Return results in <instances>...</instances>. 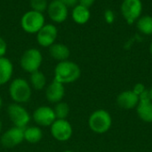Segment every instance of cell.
I'll list each match as a JSON object with an SVG mask.
<instances>
[{"label":"cell","instance_id":"obj_1","mask_svg":"<svg viewBox=\"0 0 152 152\" xmlns=\"http://www.w3.org/2000/svg\"><path fill=\"white\" fill-rule=\"evenodd\" d=\"M81 74L79 66L70 61L60 62L54 70V81L64 83H70L76 82Z\"/></svg>","mask_w":152,"mask_h":152},{"label":"cell","instance_id":"obj_2","mask_svg":"<svg viewBox=\"0 0 152 152\" xmlns=\"http://www.w3.org/2000/svg\"><path fill=\"white\" fill-rule=\"evenodd\" d=\"M88 125L90 129L96 133H107L112 125L111 116L106 110H96L90 116Z\"/></svg>","mask_w":152,"mask_h":152},{"label":"cell","instance_id":"obj_3","mask_svg":"<svg viewBox=\"0 0 152 152\" xmlns=\"http://www.w3.org/2000/svg\"><path fill=\"white\" fill-rule=\"evenodd\" d=\"M9 91L12 100L17 103H26L31 96V90L28 83L21 78H17L12 82Z\"/></svg>","mask_w":152,"mask_h":152},{"label":"cell","instance_id":"obj_4","mask_svg":"<svg viewBox=\"0 0 152 152\" xmlns=\"http://www.w3.org/2000/svg\"><path fill=\"white\" fill-rule=\"evenodd\" d=\"M20 24L26 32L37 33L45 25V17L43 13L31 10L24 13L21 18Z\"/></svg>","mask_w":152,"mask_h":152},{"label":"cell","instance_id":"obj_5","mask_svg":"<svg viewBox=\"0 0 152 152\" xmlns=\"http://www.w3.org/2000/svg\"><path fill=\"white\" fill-rule=\"evenodd\" d=\"M42 55L39 50L36 48H30L24 52L20 59L21 67L28 73H34L38 71L42 64Z\"/></svg>","mask_w":152,"mask_h":152},{"label":"cell","instance_id":"obj_6","mask_svg":"<svg viewBox=\"0 0 152 152\" xmlns=\"http://www.w3.org/2000/svg\"><path fill=\"white\" fill-rule=\"evenodd\" d=\"M142 11L141 0H124L121 4V12L128 23H133L138 19Z\"/></svg>","mask_w":152,"mask_h":152},{"label":"cell","instance_id":"obj_7","mask_svg":"<svg viewBox=\"0 0 152 152\" xmlns=\"http://www.w3.org/2000/svg\"><path fill=\"white\" fill-rule=\"evenodd\" d=\"M8 115L15 127L22 128L28 124L30 117L25 108L18 104H11L8 108Z\"/></svg>","mask_w":152,"mask_h":152},{"label":"cell","instance_id":"obj_8","mask_svg":"<svg viewBox=\"0 0 152 152\" xmlns=\"http://www.w3.org/2000/svg\"><path fill=\"white\" fill-rule=\"evenodd\" d=\"M51 133L54 139L60 142H65L71 137L72 127L66 119H57L51 125Z\"/></svg>","mask_w":152,"mask_h":152},{"label":"cell","instance_id":"obj_9","mask_svg":"<svg viewBox=\"0 0 152 152\" xmlns=\"http://www.w3.org/2000/svg\"><path fill=\"white\" fill-rule=\"evenodd\" d=\"M24 140V129L12 127L6 131L1 137V143L5 148H12L19 145Z\"/></svg>","mask_w":152,"mask_h":152},{"label":"cell","instance_id":"obj_10","mask_svg":"<svg viewBox=\"0 0 152 152\" xmlns=\"http://www.w3.org/2000/svg\"><path fill=\"white\" fill-rule=\"evenodd\" d=\"M58 30L57 28L53 24L44 25L41 30L37 32V42L42 47H51L56 38H57Z\"/></svg>","mask_w":152,"mask_h":152},{"label":"cell","instance_id":"obj_11","mask_svg":"<svg viewBox=\"0 0 152 152\" xmlns=\"http://www.w3.org/2000/svg\"><path fill=\"white\" fill-rule=\"evenodd\" d=\"M49 17L55 22H62L68 17V7L60 0H53L47 7Z\"/></svg>","mask_w":152,"mask_h":152},{"label":"cell","instance_id":"obj_12","mask_svg":"<svg viewBox=\"0 0 152 152\" xmlns=\"http://www.w3.org/2000/svg\"><path fill=\"white\" fill-rule=\"evenodd\" d=\"M35 122L42 126H49L53 124L56 120L53 109L49 107H40L36 109L33 114Z\"/></svg>","mask_w":152,"mask_h":152},{"label":"cell","instance_id":"obj_13","mask_svg":"<svg viewBox=\"0 0 152 152\" xmlns=\"http://www.w3.org/2000/svg\"><path fill=\"white\" fill-rule=\"evenodd\" d=\"M140 101L139 97L133 90H125L122 91L117 98L118 105L126 110H130L136 108Z\"/></svg>","mask_w":152,"mask_h":152},{"label":"cell","instance_id":"obj_14","mask_svg":"<svg viewBox=\"0 0 152 152\" xmlns=\"http://www.w3.org/2000/svg\"><path fill=\"white\" fill-rule=\"evenodd\" d=\"M65 90L63 84L53 81L46 89V99L52 103H57L64 97Z\"/></svg>","mask_w":152,"mask_h":152},{"label":"cell","instance_id":"obj_15","mask_svg":"<svg viewBox=\"0 0 152 152\" xmlns=\"http://www.w3.org/2000/svg\"><path fill=\"white\" fill-rule=\"evenodd\" d=\"M136 112L141 120L145 123H152V101L151 99H142L139 101L136 107Z\"/></svg>","mask_w":152,"mask_h":152},{"label":"cell","instance_id":"obj_16","mask_svg":"<svg viewBox=\"0 0 152 152\" xmlns=\"http://www.w3.org/2000/svg\"><path fill=\"white\" fill-rule=\"evenodd\" d=\"M49 53L53 58H54L55 60H59L61 62L66 61L70 55L68 47L61 43L53 44L49 48Z\"/></svg>","mask_w":152,"mask_h":152},{"label":"cell","instance_id":"obj_17","mask_svg":"<svg viewBox=\"0 0 152 152\" xmlns=\"http://www.w3.org/2000/svg\"><path fill=\"white\" fill-rule=\"evenodd\" d=\"M12 65L5 57H0V85L6 83L12 75Z\"/></svg>","mask_w":152,"mask_h":152},{"label":"cell","instance_id":"obj_18","mask_svg":"<svg viewBox=\"0 0 152 152\" xmlns=\"http://www.w3.org/2000/svg\"><path fill=\"white\" fill-rule=\"evenodd\" d=\"M72 18L78 24H84L90 19L89 9L82 4H77L73 8Z\"/></svg>","mask_w":152,"mask_h":152},{"label":"cell","instance_id":"obj_19","mask_svg":"<svg viewBox=\"0 0 152 152\" xmlns=\"http://www.w3.org/2000/svg\"><path fill=\"white\" fill-rule=\"evenodd\" d=\"M43 137V133L38 127H28L24 129V140L30 143L38 142Z\"/></svg>","mask_w":152,"mask_h":152},{"label":"cell","instance_id":"obj_20","mask_svg":"<svg viewBox=\"0 0 152 152\" xmlns=\"http://www.w3.org/2000/svg\"><path fill=\"white\" fill-rule=\"evenodd\" d=\"M137 29L145 35H152V16L146 15L137 22Z\"/></svg>","mask_w":152,"mask_h":152},{"label":"cell","instance_id":"obj_21","mask_svg":"<svg viewBox=\"0 0 152 152\" xmlns=\"http://www.w3.org/2000/svg\"><path fill=\"white\" fill-rule=\"evenodd\" d=\"M30 82H31V84L34 89L42 90L45 85L46 80H45V77L43 74V73H41L40 71H36L31 73Z\"/></svg>","mask_w":152,"mask_h":152},{"label":"cell","instance_id":"obj_22","mask_svg":"<svg viewBox=\"0 0 152 152\" xmlns=\"http://www.w3.org/2000/svg\"><path fill=\"white\" fill-rule=\"evenodd\" d=\"M53 112H54L56 119L63 120V119H66V117L69 114V107L65 102H59L55 106Z\"/></svg>","mask_w":152,"mask_h":152},{"label":"cell","instance_id":"obj_23","mask_svg":"<svg viewBox=\"0 0 152 152\" xmlns=\"http://www.w3.org/2000/svg\"><path fill=\"white\" fill-rule=\"evenodd\" d=\"M30 5L33 11L43 13L45 10L47 9L48 4L46 0H30Z\"/></svg>","mask_w":152,"mask_h":152},{"label":"cell","instance_id":"obj_24","mask_svg":"<svg viewBox=\"0 0 152 152\" xmlns=\"http://www.w3.org/2000/svg\"><path fill=\"white\" fill-rule=\"evenodd\" d=\"M146 90H147V89L145 88V86H144L142 83H137V84L134 85V89H133V91H134L138 97H140V95H142Z\"/></svg>","mask_w":152,"mask_h":152},{"label":"cell","instance_id":"obj_25","mask_svg":"<svg viewBox=\"0 0 152 152\" xmlns=\"http://www.w3.org/2000/svg\"><path fill=\"white\" fill-rule=\"evenodd\" d=\"M104 18H105V20H106V22L108 23H112L114 22V19H115L114 13L110 9L106 10L105 13H104Z\"/></svg>","mask_w":152,"mask_h":152},{"label":"cell","instance_id":"obj_26","mask_svg":"<svg viewBox=\"0 0 152 152\" xmlns=\"http://www.w3.org/2000/svg\"><path fill=\"white\" fill-rule=\"evenodd\" d=\"M6 49H7L6 42L4 40V39H2V38L0 37V57H3V56L5 55Z\"/></svg>","mask_w":152,"mask_h":152},{"label":"cell","instance_id":"obj_27","mask_svg":"<svg viewBox=\"0 0 152 152\" xmlns=\"http://www.w3.org/2000/svg\"><path fill=\"white\" fill-rule=\"evenodd\" d=\"M61 3H63L67 7H75L77 5V3L79 2L78 0H60Z\"/></svg>","mask_w":152,"mask_h":152},{"label":"cell","instance_id":"obj_28","mask_svg":"<svg viewBox=\"0 0 152 152\" xmlns=\"http://www.w3.org/2000/svg\"><path fill=\"white\" fill-rule=\"evenodd\" d=\"M78 1H79V4H82V5L89 8L94 3L95 0H78Z\"/></svg>","mask_w":152,"mask_h":152},{"label":"cell","instance_id":"obj_29","mask_svg":"<svg viewBox=\"0 0 152 152\" xmlns=\"http://www.w3.org/2000/svg\"><path fill=\"white\" fill-rule=\"evenodd\" d=\"M148 92H149V96H150V99L152 101V86L148 90Z\"/></svg>","mask_w":152,"mask_h":152},{"label":"cell","instance_id":"obj_30","mask_svg":"<svg viewBox=\"0 0 152 152\" xmlns=\"http://www.w3.org/2000/svg\"><path fill=\"white\" fill-rule=\"evenodd\" d=\"M150 52H151V54L152 56V41L151 43V46H150Z\"/></svg>","mask_w":152,"mask_h":152},{"label":"cell","instance_id":"obj_31","mask_svg":"<svg viewBox=\"0 0 152 152\" xmlns=\"http://www.w3.org/2000/svg\"><path fill=\"white\" fill-rule=\"evenodd\" d=\"M1 107H2V99L0 97V109H1Z\"/></svg>","mask_w":152,"mask_h":152},{"label":"cell","instance_id":"obj_32","mask_svg":"<svg viewBox=\"0 0 152 152\" xmlns=\"http://www.w3.org/2000/svg\"><path fill=\"white\" fill-rule=\"evenodd\" d=\"M1 130H2V122L0 120V132H1Z\"/></svg>","mask_w":152,"mask_h":152},{"label":"cell","instance_id":"obj_33","mask_svg":"<svg viewBox=\"0 0 152 152\" xmlns=\"http://www.w3.org/2000/svg\"><path fill=\"white\" fill-rule=\"evenodd\" d=\"M64 152H72V151H64Z\"/></svg>","mask_w":152,"mask_h":152}]
</instances>
